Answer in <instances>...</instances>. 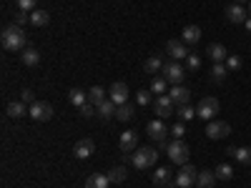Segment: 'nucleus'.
I'll return each instance as SVG.
<instances>
[{
    "label": "nucleus",
    "instance_id": "obj_44",
    "mask_svg": "<svg viewBox=\"0 0 251 188\" xmlns=\"http://www.w3.org/2000/svg\"><path fill=\"white\" fill-rule=\"evenodd\" d=\"M244 25H246V30H249V33H251V15H249V18H246V23H244Z\"/></svg>",
    "mask_w": 251,
    "mask_h": 188
},
{
    "label": "nucleus",
    "instance_id": "obj_26",
    "mask_svg": "<svg viewBox=\"0 0 251 188\" xmlns=\"http://www.w3.org/2000/svg\"><path fill=\"white\" fill-rule=\"evenodd\" d=\"M143 70L146 73H158V70H163V60L158 58V55H151V58H146V63H143Z\"/></svg>",
    "mask_w": 251,
    "mask_h": 188
},
{
    "label": "nucleus",
    "instance_id": "obj_34",
    "mask_svg": "<svg viewBox=\"0 0 251 188\" xmlns=\"http://www.w3.org/2000/svg\"><path fill=\"white\" fill-rule=\"evenodd\" d=\"M176 116H178V120H191V118H196V108H191V106H178L176 108Z\"/></svg>",
    "mask_w": 251,
    "mask_h": 188
},
{
    "label": "nucleus",
    "instance_id": "obj_36",
    "mask_svg": "<svg viewBox=\"0 0 251 188\" xmlns=\"http://www.w3.org/2000/svg\"><path fill=\"white\" fill-rule=\"evenodd\" d=\"M199 68H201V58L194 55V53H188V58H186V70H199Z\"/></svg>",
    "mask_w": 251,
    "mask_h": 188
},
{
    "label": "nucleus",
    "instance_id": "obj_37",
    "mask_svg": "<svg viewBox=\"0 0 251 188\" xmlns=\"http://www.w3.org/2000/svg\"><path fill=\"white\" fill-rule=\"evenodd\" d=\"M78 111H80V116H83V118H93V116L98 113V111H96V106H93L91 100H88V103H83V106H80Z\"/></svg>",
    "mask_w": 251,
    "mask_h": 188
},
{
    "label": "nucleus",
    "instance_id": "obj_23",
    "mask_svg": "<svg viewBox=\"0 0 251 188\" xmlns=\"http://www.w3.org/2000/svg\"><path fill=\"white\" fill-rule=\"evenodd\" d=\"M116 108H118L116 103H113L111 98H106V100H103L100 106L96 108V111H98V116H100L103 120H108V118H113V116H116Z\"/></svg>",
    "mask_w": 251,
    "mask_h": 188
},
{
    "label": "nucleus",
    "instance_id": "obj_1",
    "mask_svg": "<svg viewBox=\"0 0 251 188\" xmlns=\"http://www.w3.org/2000/svg\"><path fill=\"white\" fill-rule=\"evenodd\" d=\"M0 40H3V48L10 50V53H23L25 46H28V35L25 30L20 25H10L3 30V35H0Z\"/></svg>",
    "mask_w": 251,
    "mask_h": 188
},
{
    "label": "nucleus",
    "instance_id": "obj_13",
    "mask_svg": "<svg viewBox=\"0 0 251 188\" xmlns=\"http://www.w3.org/2000/svg\"><path fill=\"white\" fill-rule=\"evenodd\" d=\"M73 153H75V158H80V161L91 158V156L96 153V143H93V138H83V141H78V143H75V148H73Z\"/></svg>",
    "mask_w": 251,
    "mask_h": 188
},
{
    "label": "nucleus",
    "instance_id": "obj_29",
    "mask_svg": "<svg viewBox=\"0 0 251 188\" xmlns=\"http://www.w3.org/2000/svg\"><path fill=\"white\" fill-rule=\"evenodd\" d=\"M166 88H169V80H166L163 75H156V78L151 80V93H153V95H163Z\"/></svg>",
    "mask_w": 251,
    "mask_h": 188
},
{
    "label": "nucleus",
    "instance_id": "obj_40",
    "mask_svg": "<svg viewBox=\"0 0 251 188\" xmlns=\"http://www.w3.org/2000/svg\"><path fill=\"white\" fill-rule=\"evenodd\" d=\"M226 68H228V70H239V68H241V58H239V55H228V58H226Z\"/></svg>",
    "mask_w": 251,
    "mask_h": 188
},
{
    "label": "nucleus",
    "instance_id": "obj_21",
    "mask_svg": "<svg viewBox=\"0 0 251 188\" xmlns=\"http://www.w3.org/2000/svg\"><path fill=\"white\" fill-rule=\"evenodd\" d=\"M50 23V13H46V10H33L30 13V25H35V28H46Z\"/></svg>",
    "mask_w": 251,
    "mask_h": 188
},
{
    "label": "nucleus",
    "instance_id": "obj_46",
    "mask_svg": "<svg viewBox=\"0 0 251 188\" xmlns=\"http://www.w3.org/2000/svg\"><path fill=\"white\" fill-rule=\"evenodd\" d=\"M249 13H251V0H249Z\"/></svg>",
    "mask_w": 251,
    "mask_h": 188
},
{
    "label": "nucleus",
    "instance_id": "obj_41",
    "mask_svg": "<svg viewBox=\"0 0 251 188\" xmlns=\"http://www.w3.org/2000/svg\"><path fill=\"white\" fill-rule=\"evenodd\" d=\"M25 23H30V13H23V10H20V13L15 15V25H20V28H23Z\"/></svg>",
    "mask_w": 251,
    "mask_h": 188
},
{
    "label": "nucleus",
    "instance_id": "obj_7",
    "mask_svg": "<svg viewBox=\"0 0 251 188\" xmlns=\"http://www.w3.org/2000/svg\"><path fill=\"white\" fill-rule=\"evenodd\" d=\"M228 133H231V125H228L226 120H208L206 123V136L211 141H219V138H226Z\"/></svg>",
    "mask_w": 251,
    "mask_h": 188
},
{
    "label": "nucleus",
    "instance_id": "obj_39",
    "mask_svg": "<svg viewBox=\"0 0 251 188\" xmlns=\"http://www.w3.org/2000/svg\"><path fill=\"white\" fill-rule=\"evenodd\" d=\"M15 3H18V8L23 10V13H33V10H35V3H38V0H15Z\"/></svg>",
    "mask_w": 251,
    "mask_h": 188
},
{
    "label": "nucleus",
    "instance_id": "obj_25",
    "mask_svg": "<svg viewBox=\"0 0 251 188\" xmlns=\"http://www.w3.org/2000/svg\"><path fill=\"white\" fill-rule=\"evenodd\" d=\"M216 183V173L214 171H201L199 176H196V186L199 188H211Z\"/></svg>",
    "mask_w": 251,
    "mask_h": 188
},
{
    "label": "nucleus",
    "instance_id": "obj_14",
    "mask_svg": "<svg viewBox=\"0 0 251 188\" xmlns=\"http://www.w3.org/2000/svg\"><path fill=\"white\" fill-rule=\"evenodd\" d=\"M118 148H121L123 153H133V151L138 148V136H136L133 131L121 133V138H118Z\"/></svg>",
    "mask_w": 251,
    "mask_h": 188
},
{
    "label": "nucleus",
    "instance_id": "obj_12",
    "mask_svg": "<svg viewBox=\"0 0 251 188\" xmlns=\"http://www.w3.org/2000/svg\"><path fill=\"white\" fill-rule=\"evenodd\" d=\"M166 53L171 55V60H183V58H188V48H186V43L183 40H169L166 43Z\"/></svg>",
    "mask_w": 251,
    "mask_h": 188
},
{
    "label": "nucleus",
    "instance_id": "obj_9",
    "mask_svg": "<svg viewBox=\"0 0 251 188\" xmlns=\"http://www.w3.org/2000/svg\"><path fill=\"white\" fill-rule=\"evenodd\" d=\"M176 111V103L171 100V95H156V116L158 118H171Z\"/></svg>",
    "mask_w": 251,
    "mask_h": 188
},
{
    "label": "nucleus",
    "instance_id": "obj_38",
    "mask_svg": "<svg viewBox=\"0 0 251 188\" xmlns=\"http://www.w3.org/2000/svg\"><path fill=\"white\" fill-rule=\"evenodd\" d=\"M151 91H138L136 93V103H138V106H149V103H151Z\"/></svg>",
    "mask_w": 251,
    "mask_h": 188
},
{
    "label": "nucleus",
    "instance_id": "obj_11",
    "mask_svg": "<svg viewBox=\"0 0 251 188\" xmlns=\"http://www.w3.org/2000/svg\"><path fill=\"white\" fill-rule=\"evenodd\" d=\"M146 133H149V138H153L156 143L166 138V133H169V128H166L163 118H156V120H149V125H146Z\"/></svg>",
    "mask_w": 251,
    "mask_h": 188
},
{
    "label": "nucleus",
    "instance_id": "obj_20",
    "mask_svg": "<svg viewBox=\"0 0 251 188\" xmlns=\"http://www.w3.org/2000/svg\"><path fill=\"white\" fill-rule=\"evenodd\" d=\"M206 53H208V58H211L214 63H226V58H228V53H226V48L221 43H211Z\"/></svg>",
    "mask_w": 251,
    "mask_h": 188
},
{
    "label": "nucleus",
    "instance_id": "obj_31",
    "mask_svg": "<svg viewBox=\"0 0 251 188\" xmlns=\"http://www.w3.org/2000/svg\"><path fill=\"white\" fill-rule=\"evenodd\" d=\"M88 100H91V103H93V106L98 108V106H100V103H103V100H106V91H103L100 86H93V88L88 91Z\"/></svg>",
    "mask_w": 251,
    "mask_h": 188
},
{
    "label": "nucleus",
    "instance_id": "obj_8",
    "mask_svg": "<svg viewBox=\"0 0 251 188\" xmlns=\"http://www.w3.org/2000/svg\"><path fill=\"white\" fill-rule=\"evenodd\" d=\"M196 165H191V163H183L181 165V171L176 173V186L178 188H188V186H194L196 183Z\"/></svg>",
    "mask_w": 251,
    "mask_h": 188
},
{
    "label": "nucleus",
    "instance_id": "obj_16",
    "mask_svg": "<svg viewBox=\"0 0 251 188\" xmlns=\"http://www.w3.org/2000/svg\"><path fill=\"white\" fill-rule=\"evenodd\" d=\"M246 10L241 8V3H234V5H228L226 8V20L228 23H234V25H239V23H246Z\"/></svg>",
    "mask_w": 251,
    "mask_h": 188
},
{
    "label": "nucleus",
    "instance_id": "obj_22",
    "mask_svg": "<svg viewBox=\"0 0 251 188\" xmlns=\"http://www.w3.org/2000/svg\"><path fill=\"white\" fill-rule=\"evenodd\" d=\"M111 186V178H108V173L103 176V173H93V176H88V181H86V188H108Z\"/></svg>",
    "mask_w": 251,
    "mask_h": 188
},
{
    "label": "nucleus",
    "instance_id": "obj_18",
    "mask_svg": "<svg viewBox=\"0 0 251 188\" xmlns=\"http://www.w3.org/2000/svg\"><path fill=\"white\" fill-rule=\"evenodd\" d=\"M181 40L186 46H196L199 40H201V28L199 25H186L183 33H181Z\"/></svg>",
    "mask_w": 251,
    "mask_h": 188
},
{
    "label": "nucleus",
    "instance_id": "obj_5",
    "mask_svg": "<svg viewBox=\"0 0 251 188\" xmlns=\"http://www.w3.org/2000/svg\"><path fill=\"white\" fill-rule=\"evenodd\" d=\"M163 78L171 83V86H183V78H186V68L181 66L178 60H171V63H163Z\"/></svg>",
    "mask_w": 251,
    "mask_h": 188
},
{
    "label": "nucleus",
    "instance_id": "obj_33",
    "mask_svg": "<svg viewBox=\"0 0 251 188\" xmlns=\"http://www.w3.org/2000/svg\"><path fill=\"white\" fill-rule=\"evenodd\" d=\"M126 176H128V171H126L123 165H113V168L108 171V178H111V183H123V181H126Z\"/></svg>",
    "mask_w": 251,
    "mask_h": 188
},
{
    "label": "nucleus",
    "instance_id": "obj_6",
    "mask_svg": "<svg viewBox=\"0 0 251 188\" xmlns=\"http://www.w3.org/2000/svg\"><path fill=\"white\" fill-rule=\"evenodd\" d=\"M30 118L33 120H40V123H46V120H50L53 118V106L48 100H35V103H30Z\"/></svg>",
    "mask_w": 251,
    "mask_h": 188
},
{
    "label": "nucleus",
    "instance_id": "obj_17",
    "mask_svg": "<svg viewBox=\"0 0 251 188\" xmlns=\"http://www.w3.org/2000/svg\"><path fill=\"white\" fill-rule=\"evenodd\" d=\"M228 156H234L241 165H251V148L249 145H231V148H228Z\"/></svg>",
    "mask_w": 251,
    "mask_h": 188
},
{
    "label": "nucleus",
    "instance_id": "obj_3",
    "mask_svg": "<svg viewBox=\"0 0 251 188\" xmlns=\"http://www.w3.org/2000/svg\"><path fill=\"white\" fill-rule=\"evenodd\" d=\"M219 100L214 98V95H206V98H201L199 100V106H196V118H201V120H214L216 118V113H219Z\"/></svg>",
    "mask_w": 251,
    "mask_h": 188
},
{
    "label": "nucleus",
    "instance_id": "obj_10",
    "mask_svg": "<svg viewBox=\"0 0 251 188\" xmlns=\"http://www.w3.org/2000/svg\"><path fill=\"white\" fill-rule=\"evenodd\" d=\"M108 98L116 103V106H123V103H128V86H126L123 80H116L111 91H108Z\"/></svg>",
    "mask_w": 251,
    "mask_h": 188
},
{
    "label": "nucleus",
    "instance_id": "obj_28",
    "mask_svg": "<svg viewBox=\"0 0 251 188\" xmlns=\"http://www.w3.org/2000/svg\"><path fill=\"white\" fill-rule=\"evenodd\" d=\"M214 173H216V178H219V181H231V178H234V168H231V163H219Z\"/></svg>",
    "mask_w": 251,
    "mask_h": 188
},
{
    "label": "nucleus",
    "instance_id": "obj_32",
    "mask_svg": "<svg viewBox=\"0 0 251 188\" xmlns=\"http://www.w3.org/2000/svg\"><path fill=\"white\" fill-rule=\"evenodd\" d=\"M68 100L73 103L75 108H80L83 103H88V93H83V91H78V88H73L71 93H68Z\"/></svg>",
    "mask_w": 251,
    "mask_h": 188
},
{
    "label": "nucleus",
    "instance_id": "obj_27",
    "mask_svg": "<svg viewBox=\"0 0 251 188\" xmlns=\"http://www.w3.org/2000/svg\"><path fill=\"white\" fill-rule=\"evenodd\" d=\"M25 111H30V108H25V103H23V100H13V103H8V116H10V118L25 116Z\"/></svg>",
    "mask_w": 251,
    "mask_h": 188
},
{
    "label": "nucleus",
    "instance_id": "obj_45",
    "mask_svg": "<svg viewBox=\"0 0 251 188\" xmlns=\"http://www.w3.org/2000/svg\"><path fill=\"white\" fill-rule=\"evenodd\" d=\"M234 3H249V0H234Z\"/></svg>",
    "mask_w": 251,
    "mask_h": 188
},
{
    "label": "nucleus",
    "instance_id": "obj_4",
    "mask_svg": "<svg viewBox=\"0 0 251 188\" xmlns=\"http://www.w3.org/2000/svg\"><path fill=\"white\" fill-rule=\"evenodd\" d=\"M166 153H169V158H171V163H176V165H183V163H188V145H186V141H181V138H176V141H171L169 143V148H166Z\"/></svg>",
    "mask_w": 251,
    "mask_h": 188
},
{
    "label": "nucleus",
    "instance_id": "obj_30",
    "mask_svg": "<svg viewBox=\"0 0 251 188\" xmlns=\"http://www.w3.org/2000/svg\"><path fill=\"white\" fill-rule=\"evenodd\" d=\"M20 60L25 63V66H38V60H40V53L35 48H25L23 53H20Z\"/></svg>",
    "mask_w": 251,
    "mask_h": 188
},
{
    "label": "nucleus",
    "instance_id": "obj_2",
    "mask_svg": "<svg viewBox=\"0 0 251 188\" xmlns=\"http://www.w3.org/2000/svg\"><path fill=\"white\" fill-rule=\"evenodd\" d=\"M133 165L138 171H146V168H151V165H156L158 161V148H151V145H143V148H136L133 156H131Z\"/></svg>",
    "mask_w": 251,
    "mask_h": 188
},
{
    "label": "nucleus",
    "instance_id": "obj_42",
    "mask_svg": "<svg viewBox=\"0 0 251 188\" xmlns=\"http://www.w3.org/2000/svg\"><path fill=\"white\" fill-rule=\"evenodd\" d=\"M171 133H174L176 138H181V136L186 133V125H183V120H178V123H174V128H171Z\"/></svg>",
    "mask_w": 251,
    "mask_h": 188
},
{
    "label": "nucleus",
    "instance_id": "obj_24",
    "mask_svg": "<svg viewBox=\"0 0 251 188\" xmlns=\"http://www.w3.org/2000/svg\"><path fill=\"white\" fill-rule=\"evenodd\" d=\"M133 113H136V108L131 106V103H123V106H118V108H116V120L128 123V120L133 118Z\"/></svg>",
    "mask_w": 251,
    "mask_h": 188
},
{
    "label": "nucleus",
    "instance_id": "obj_43",
    "mask_svg": "<svg viewBox=\"0 0 251 188\" xmlns=\"http://www.w3.org/2000/svg\"><path fill=\"white\" fill-rule=\"evenodd\" d=\"M20 100H23V103H35V95H33V91H23V93H20Z\"/></svg>",
    "mask_w": 251,
    "mask_h": 188
},
{
    "label": "nucleus",
    "instance_id": "obj_15",
    "mask_svg": "<svg viewBox=\"0 0 251 188\" xmlns=\"http://www.w3.org/2000/svg\"><path fill=\"white\" fill-rule=\"evenodd\" d=\"M169 95H171V100L176 103V108H178V106H188V100H191V91H188L186 86H171Z\"/></svg>",
    "mask_w": 251,
    "mask_h": 188
},
{
    "label": "nucleus",
    "instance_id": "obj_19",
    "mask_svg": "<svg viewBox=\"0 0 251 188\" xmlns=\"http://www.w3.org/2000/svg\"><path fill=\"white\" fill-rule=\"evenodd\" d=\"M151 178H153L156 186H163V188L174 183V173H171V168H156V173H153Z\"/></svg>",
    "mask_w": 251,
    "mask_h": 188
},
{
    "label": "nucleus",
    "instance_id": "obj_35",
    "mask_svg": "<svg viewBox=\"0 0 251 188\" xmlns=\"http://www.w3.org/2000/svg\"><path fill=\"white\" fill-rule=\"evenodd\" d=\"M226 73H228L226 63H214V68H211V78H214L216 83H221V80L226 78Z\"/></svg>",
    "mask_w": 251,
    "mask_h": 188
}]
</instances>
